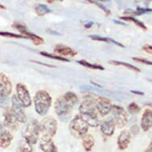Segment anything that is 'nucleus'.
<instances>
[{
	"label": "nucleus",
	"mask_w": 152,
	"mask_h": 152,
	"mask_svg": "<svg viewBox=\"0 0 152 152\" xmlns=\"http://www.w3.org/2000/svg\"><path fill=\"white\" fill-rule=\"evenodd\" d=\"M97 98L88 96V97L86 98L79 107V115L88 125V127H96L100 124V120L96 108V102Z\"/></svg>",
	"instance_id": "f257e3e1"
},
{
	"label": "nucleus",
	"mask_w": 152,
	"mask_h": 152,
	"mask_svg": "<svg viewBox=\"0 0 152 152\" xmlns=\"http://www.w3.org/2000/svg\"><path fill=\"white\" fill-rule=\"evenodd\" d=\"M35 111L39 115H45L49 112L52 104V97L45 90H39L34 98Z\"/></svg>",
	"instance_id": "f03ea898"
},
{
	"label": "nucleus",
	"mask_w": 152,
	"mask_h": 152,
	"mask_svg": "<svg viewBox=\"0 0 152 152\" xmlns=\"http://www.w3.org/2000/svg\"><path fill=\"white\" fill-rule=\"evenodd\" d=\"M88 125L81 119L80 115H76L69 124V132L73 137L80 139L87 134Z\"/></svg>",
	"instance_id": "7ed1b4c3"
},
{
	"label": "nucleus",
	"mask_w": 152,
	"mask_h": 152,
	"mask_svg": "<svg viewBox=\"0 0 152 152\" xmlns=\"http://www.w3.org/2000/svg\"><path fill=\"white\" fill-rule=\"evenodd\" d=\"M40 127L37 120H33L26 127L23 132V139L27 141L31 145L36 144L39 139Z\"/></svg>",
	"instance_id": "20e7f679"
},
{
	"label": "nucleus",
	"mask_w": 152,
	"mask_h": 152,
	"mask_svg": "<svg viewBox=\"0 0 152 152\" xmlns=\"http://www.w3.org/2000/svg\"><path fill=\"white\" fill-rule=\"evenodd\" d=\"M40 132L43 134V136L52 138L54 136L58 131V122L54 118L49 116L45 117L39 124Z\"/></svg>",
	"instance_id": "39448f33"
},
{
	"label": "nucleus",
	"mask_w": 152,
	"mask_h": 152,
	"mask_svg": "<svg viewBox=\"0 0 152 152\" xmlns=\"http://www.w3.org/2000/svg\"><path fill=\"white\" fill-rule=\"evenodd\" d=\"M72 107H73L66 102L63 97L58 98L55 102V112L58 117L62 121H65L69 118Z\"/></svg>",
	"instance_id": "423d86ee"
},
{
	"label": "nucleus",
	"mask_w": 152,
	"mask_h": 152,
	"mask_svg": "<svg viewBox=\"0 0 152 152\" xmlns=\"http://www.w3.org/2000/svg\"><path fill=\"white\" fill-rule=\"evenodd\" d=\"M112 120L114 121L115 125H117L119 127H124L128 122V117H127V112L122 107L119 105H112Z\"/></svg>",
	"instance_id": "0eeeda50"
},
{
	"label": "nucleus",
	"mask_w": 152,
	"mask_h": 152,
	"mask_svg": "<svg viewBox=\"0 0 152 152\" xmlns=\"http://www.w3.org/2000/svg\"><path fill=\"white\" fill-rule=\"evenodd\" d=\"M16 92H17V98L20 101L24 107H30L32 104V100L30 97V92L27 88L22 83H18L16 85Z\"/></svg>",
	"instance_id": "6e6552de"
},
{
	"label": "nucleus",
	"mask_w": 152,
	"mask_h": 152,
	"mask_svg": "<svg viewBox=\"0 0 152 152\" xmlns=\"http://www.w3.org/2000/svg\"><path fill=\"white\" fill-rule=\"evenodd\" d=\"M11 105H12V112L15 115L17 118L18 121L19 123H26V115L24 109H23V104L18 100L17 96L15 95H13L12 98H11Z\"/></svg>",
	"instance_id": "1a4fd4ad"
},
{
	"label": "nucleus",
	"mask_w": 152,
	"mask_h": 152,
	"mask_svg": "<svg viewBox=\"0 0 152 152\" xmlns=\"http://www.w3.org/2000/svg\"><path fill=\"white\" fill-rule=\"evenodd\" d=\"M112 105L109 100L104 97H98L96 102V108L101 116H105L112 111Z\"/></svg>",
	"instance_id": "9d476101"
},
{
	"label": "nucleus",
	"mask_w": 152,
	"mask_h": 152,
	"mask_svg": "<svg viewBox=\"0 0 152 152\" xmlns=\"http://www.w3.org/2000/svg\"><path fill=\"white\" fill-rule=\"evenodd\" d=\"M18 123L12 110L7 108L4 113V126L12 132H16L18 129Z\"/></svg>",
	"instance_id": "9b49d317"
},
{
	"label": "nucleus",
	"mask_w": 152,
	"mask_h": 152,
	"mask_svg": "<svg viewBox=\"0 0 152 152\" xmlns=\"http://www.w3.org/2000/svg\"><path fill=\"white\" fill-rule=\"evenodd\" d=\"M12 92V85L9 78L3 73H0V96L7 97Z\"/></svg>",
	"instance_id": "f8f14e48"
},
{
	"label": "nucleus",
	"mask_w": 152,
	"mask_h": 152,
	"mask_svg": "<svg viewBox=\"0 0 152 152\" xmlns=\"http://www.w3.org/2000/svg\"><path fill=\"white\" fill-rule=\"evenodd\" d=\"M40 148L43 152H58V147H56L52 139L43 136L40 141Z\"/></svg>",
	"instance_id": "ddd939ff"
},
{
	"label": "nucleus",
	"mask_w": 152,
	"mask_h": 152,
	"mask_svg": "<svg viewBox=\"0 0 152 152\" xmlns=\"http://www.w3.org/2000/svg\"><path fill=\"white\" fill-rule=\"evenodd\" d=\"M140 127L143 132H147L152 127V110L146 109L141 118Z\"/></svg>",
	"instance_id": "4468645a"
},
{
	"label": "nucleus",
	"mask_w": 152,
	"mask_h": 152,
	"mask_svg": "<svg viewBox=\"0 0 152 152\" xmlns=\"http://www.w3.org/2000/svg\"><path fill=\"white\" fill-rule=\"evenodd\" d=\"M54 53L56 55L61 56L62 58L65 57H75L77 54V52L75 51L73 49L66 46L64 45H56L54 49Z\"/></svg>",
	"instance_id": "2eb2a0df"
},
{
	"label": "nucleus",
	"mask_w": 152,
	"mask_h": 152,
	"mask_svg": "<svg viewBox=\"0 0 152 152\" xmlns=\"http://www.w3.org/2000/svg\"><path fill=\"white\" fill-rule=\"evenodd\" d=\"M131 142V134L126 130L121 132L117 139V145L119 149L121 151L127 149Z\"/></svg>",
	"instance_id": "dca6fc26"
},
{
	"label": "nucleus",
	"mask_w": 152,
	"mask_h": 152,
	"mask_svg": "<svg viewBox=\"0 0 152 152\" xmlns=\"http://www.w3.org/2000/svg\"><path fill=\"white\" fill-rule=\"evenodd\" d=\"M115 128V123H114V121L112 119L111 120H104L100 124V131L106 136H112L114 134Z\"/></svg>",
	"instance_id": "f3484780"
},
{
	"label": "nucleus",
	"mask_w": 152,
	"mask_h": 152,
	"mask_svg": "<svg viewBox=\"0 0 152 152\" xmlns=\"http://www.w3.org/2000/svg\"><path fill=\"white\" fill-rule=\"evenodd\" d=\"M82 145L87 152L91 151L95 145V139L91 134H86L82 137Z\"/></svg>",
	"instance_id": "a211bd4d"
},
{
	"label": "nucleus",
	"mask_w": 152,
	"mask_h": 152,
	"mask_svg": "<svg viewBox=\"0 0 152 152\" xmlns=\"http://www.w3.org/2000/svg\"><path fill=\"white\" fill-rule=\"evenodd\" d=\"M13 138L14 137H13L11 132L5 131L3 135H2V137L0 138V147L3 148V149H6V148L10 147V143L12 142Z\"/></svg>",
	"instance_id": "6ab92c4d"
},
{
	"label": "nucleus",
	"mask_w": 152,
	"mask_h": 152,
	"mask_svg": "<svg viewBox=\"0 0 152 152\" xmlns=\"http://www.w3.org/2000/svg\"><path fill=\"white\" fill-rule=\"evenodd\" d=\"M23 36H25L27 39H30V40L34 42V44L35 45H42L43 43H44V39H43L42 37H40V36H38V35L37 34H35L34 33L30 32L29 30H27V31L23 34Z\"/></svg>",
	"instance_id": "aec40b11"
},
{
	"label": "nucleus",
	"mask_w": 152,
	"mask_h": 152,
	"mask_svg": "<svg viewBox=\"0 0 152 152\" xmlns=\"http://www.w3.org/2000/svg\"><path fill=\"white\" fill-rule=\"evenodd\" d=\"M34 10L36 14L38 16H41V17L52 13V10L50 8H49V7L47 5L42 4V3H39V4H37V5L35 6Z\"/></svg>",
	"instance_id": "412c9836"
},
{
	"label": "nucleus",
	"mask_w": 152,
	"mask_h": 152,
	"mask_svg": "<svg viewBox=\"0 0 152 152\" xmlns=\"http://www.w3.org/2000/svg\"><path fill=\"white\" fill-rule=\"evenodd\" d=\"M64 98V100L67 103H69L71 106H74L78 103V96L77 94H75L74 92H67L64 96H62Z\"/></svg>",
	"instance_id": "4be33fe9"
},
{
	"label": "nucleus",
	"mask_w": 152,
	"mask_h": 152,
	"mask_svg": "<svg viewBox=\"0 0 152 152\" xmlns=\"http://www.w3.org/2000/svg\"><path fill=\"white\" fill-rule=\"evenodd\" d=\"M109 64L113 65H121V66H124L125 68H127L128 69L132 70V71H135L136 72H141V70L137 68L135 65H132V64H129V63L127 62H124V61H110Z\"/></svg>",
	"instance_id": "5701e85b"
},
{
	"label": "nucleus",
	"mask_w": 152,
	"mask_h": 152,
	"mask_svg": "<svg viewBox=\"0 0 152 152\" xmlns=\"http://www.w3.org/2000/svg\"><path fill=\"white\" fill-rule=\"evenodd\" d=\"M120 18L124 21H127V22H132V23H134V24H135L137 26L141 28L144 31L147 30V27L145 26L144 23L141 22L140 20H139V19H137V18L132 17V16H123V17H120Z\"/></svg>",
	"instance_id": "b1692460"
},
{
	"label": "nucleus",
	"mask_w": 152,
	"mask_h": 152,
	"mask_svg": "<svg viewBox=\"0 0 152 152\" xmlns=\"http://www.w3.org/2000/svg\"><path fill=\"white\" fill-rule=\"evenodd\" d=\"M18 152H32L33 147L32 145L29 143L26 140H22L18 143Z\"/></svg>",
	"instance_id": "393cba45"
},
{
	"label": "nucleus",
	"mask_w": 152,
	"mask_h": 152,
	"mask_svg": "<svg viewBox=\"0 0 152 152\" xmlns=\"http://www.w3.org/2000/svg\"><path fill=\"white\" fill-rule=\"evenodd\" d=\"M77 62L80 64L82 66L88 69H96V70H104V67H103L102 65H98V64H93V63H90L85 60H79Z\"/></svg>",
	"instance_id": "a878e982"
},
{
	"label": "nucleus",
	"mask_w": 152,
	"mask_h": 152,
	"mask_svg": "<svg viewBox=\"0 0 152 152\" xmlns=\"http://www.w3.org/2000/svg\"><path fill=\"white\" fill-rule=\"evenodd\" d=\"M152 12V8H142L138 7L136 10H127L125 11V14H132L134 15H144L146 13Z\"/></svg>",
	"instance_id": "bb28decb"
},
{
	"label": "nucleus",
	"mask_w": 152,
	"mask_h": 152,
	"mask_svg": "<svg viewBox=\"0 0 152 152\" xmlns=\"http://www.w3.org/2000/svg\"><path fill=\"white\" fill-rule=\"evenodd\" d=\"M40 54L44 56V57H46L48 58H51V59H53V60H57V61H65V62H69V60L65 58H62L61 56H58V55H53V54H50L47 52H44V51H42L40 52Z\"/></svg>",
	"instance_id": "cd10ccee"
},
{
	"label": "nucleus",
	"mask_w": 152,
	"mask_h": 152,
	"mask_svg": "<svg viewBox=\"0 0 152 152\" xmlns=\"http://www.w3.org/2000/svg\"><path fill=\"white\" fill-rule=\"evenodd\" d=\"M140 110H141V107L135 102L130 103L129 105L127 106V111L131 114H137L140 112Z\"/></svg>",
	"instance_id": "c85d7f7f"
},
{
	"label": "nucleus",
	"mask_w": 152,
	"mask_h": 152,
	"mask_svg": "<svg viewBox=\"0 0 152 152\" xmlns=\"http://www.w3.org/2000/svg\"><path fill=\"white\" fill-rule=\"evenodd\" d=\"M88 37L93 41H97V42H103L112 43V38H109L107 37H102L100 35H89Z\"/></svg>",
	"instance_id": "c756f323"
},
{
	"label": "nucleus",
	"mask_w": 152,
	"mask_h": 152,
	"mask_svg": "<svg viewBox=\"0 0 152 152\" xmlns=\"http://www.w3.org/2000/svg\"><path fill=\"white\" fill-rule=\"evenodd\" d=\"M0 36L5 37H13V38H24V39H27L25 36H23L22 34H17L15 33H10V32H6V31H0Z\"/></svg>",
	"instance_id": "7c9ffc66"
},
{
	"label": "nucleus",
	"mask_w": 152,
	"mask_h": 152,
	"mask_svg": "<svg viewBox=\"0 0 152 152\" xmlns=\"http://www.w3.org/2000/svg\"><path fill=\"white\" fill-rule=\"evenodd\" d=\"M12 26L15 28V29L18 30V31L22 34L23 36V34H25V33L28 30V29L26 28V26L25 25H23V24H22V23H18V22H15V23L12 25Z\"/></svg>",
	"instance_id": "2f4dec72"
},
{
	"label": "nucleus",
	"mask_w": 152,
	"mask_h": 152,
	"mask_svg": "<svg viewBox=\"0 0 152 152\" xmlns=\"http://www.w3.org/2000/svg\"><path fill=\"white\" fill-rule=\"evenodd\" d=\"M89 3H93L94 5H96V7H98L100 8V9H101V10H102L103 11H104V12L106 14V15H111V11H110L109 9H108V8H107L106 6L104 5L103 3H100V2H98V1H90Z\"/></svg>",
	"instance_id": "473e14b6"
},
{
	"label": "nucleus",
	"mask_w": 152,
	"mask_h": 152,
	"mask_svg": "<svg viewBox=\"0 0 152 152\" xmlns=\"http://www.w3.org/2000/svg\"><path fill=\"white\" fill-rule=\"evenodd\" d=\"M132 59L135 61H137V62L142 63V64H144V65H151V66H152V61H151L147 60V59H145V58H132Z\"/></svg>",
	"instance_id": "72a5a7b5"
},
{
	"label": "nucleus",
	"mask_w": 152,
	"mask_h": 152,
	"mask_svg": "<svg viewBox=\"0 0 152 152\" xmlns=\"http://www.w3.org/2000/svg\"><path fill=\"white\" fill-rule=\"evenodd\" d=\"M0 106L3 108H8L9 106V99L8 97H2L0 96Z\"/></svg>",
	"instance_id": "f704fd0d"
},
{
	"label": "nucleus",
	"mask_w": 152,
	"mask_h": 152,
	"mask_svg": "<svg viewBox=\"0 0 152 152\" xmlns=\"http://www.w3.org/2000/svg\"><path fill=\"white\" fill-rule=\"evenodd\" d=\"M142 50L145 51L147 53H150V54H152V45H150L148 44H146L142 46Z\"/></svg>",
	"instance_id": "c9c22d12"
},
{
	"label": "nucleus",
	"mask_w": 152,
	"mask_h": 152,
	"mask_svg": "<svg viewBox=\"0 0 152 152\" xmlns=\"http://www.w3.org/2000/svg\"><path fill=\"white\" fill-rule=\"evenodd\" d=\"M131 132H132V134L134 135H136L140 132V127L138 125H134L132 126V128H131Z\"/></svg>",
	"instance_id": "e433bc0d"
},
{
	"label": "nucleus",
	"mask_w": 152,
	"mask_h": 152,
	"mask_svg": "<svg viewBox=\"0 0 152 152\" xmlns=\"http://www.w3.org/2000/svg\"><path fill=\"white\" fill-rule=\"evenodd\" d=\"M4 132H5V126L2 123H0V138L2 137Z\"/></svg>",
	"instance_id": "4c0bfd02"
},
{
	"label": "nucleus",
	"mask_w": 152,
	"mask_h": 152,
	"mask_svg": "<svg viewBox=\"0 0 152 152\" xmlns=\"http://www.w3.org/2000/svg\"><path fill=\"white\" fill-rule=\"evenodd\" d=\"M47 32L50 34H53V35H61V34L59 32H57V31H54V30H47Z\"/></svg>",
	"instance_id": "58836bf2"
},
{
	"label": "nucleus",
	"mask_w": 152,
	"mask_h": 152,
	"mask_svg": "<svg viewBox=\"0 0 152 152\" xmlns=\"http://www.w3.org/2000/svg\"><path fill=\"white\" fill-rule=\"evenodd\" d=\"M131 92L135 95H141V96H143V95H144V92H140V91H135V90H131Z\"/></svg>",
	"instance_id": "ea45409f"
},
{
	"label": "nucleus",
	"mask_w": 152,
	"mask_h": 152,
	"mask_svg": "<svg viewBox=\"0 0 152 152\" xmlns=\"http://www.w3.org/2000/svg\"><path fill=\"white\" fill-rule=\"evenodd\" d=\"M145 152H152V140L151 142V143L149 144V146H148L147 149H146Z\"/></svg>",
	"instance_id": "a19ab883"
},
{
	"label": "nucleus",
	"mask_w": 152,
	"mask_h": 152,
	"mask_svg": "<svg viewBox=\"0 0 152 152\" xmlns=\"http://www.w3.org/2000/svg\"><path fill=\"white\" fill-rule=\"evenodd\" d=\"M33 62H36L37 64H41V65H45V66H47V67H55L54 65H47V64H44V63H42L40 61H32Z\"/></svg>",
	"instance_id": "79ce46f5"
},
{
	"label": "nucleus",
	"mask_w": 152,
	"mask_h": 152,
	"mask_svg": "<svg viewBox=\"0 0 152 152\" xmlns=\"http://www.w3.org/2000/svg\"><path fill=\"white\" fill-rule=\"evenodd\" d=\"M93 24H94V23H92V22H90V23H86V24H85V28H87V29H88V28L92 27V26H93Z\"/></svg>",
	"instance_id": "37998d69"
},
{
	"label": "nucleus",
	"mask_w": 152,
	"mask_h": 152,
	"mask_svg": "<svg viewBox=\"0 0 152 152\" xmlns=\"http://www.w3.org/2000/svg\"><path fill=\"white\" fill-rule=\"evenodd\" d=\"M113 22L115 23H116V24H118V25H123V26H126V24L124 23H122V22H120V21H117V20H113Z\"/></svg>",
	"instance_id": "c03bdc74"
},
{
	"label": "nucleus",
	"mask_w": 152,
	"mask_h": 152,
	"mask_svg": "<svg viewBox=\"0 0 152 152\" xmlns=\"http://www.w3.org/2000/svg\"><path fill=\"white\" fill-rule=\"evenodd\" d=\"M0 10H6V7L0 3Z\"/></svg>",
	"instance_id": "a18cd8bd"
},
{
	"label": "nucleus",
	"mask_w": 152,
	"mask_h": 152,
	"mask_svg": "<svg viewBox=\"0 0 152 152\" xmlns=\"http://www.w3.org/2000/svg\"><path fill=\"white\" fill-rule=\"evenodd\" d=\"M146 105H147V106H149V107H152V102L151 103H147V104H146Z\"/></svg>",
	"instance_id": "49530a36"
},
{
	"label": "nucleus",
	"mask_w": 152,
	"mask_h": 152,
	"mask_svg": "<svg viewBox=\"0 0 152 152\" xmlns=\"http://www.w3.org/2000/svg\"><path fill=\"white\" fill-rule=\"evenodd\" d=\"M48 3H53V1H48Z\"/></svg>",
	"instance_id": "de8ad7c7"
}]
</instances>
